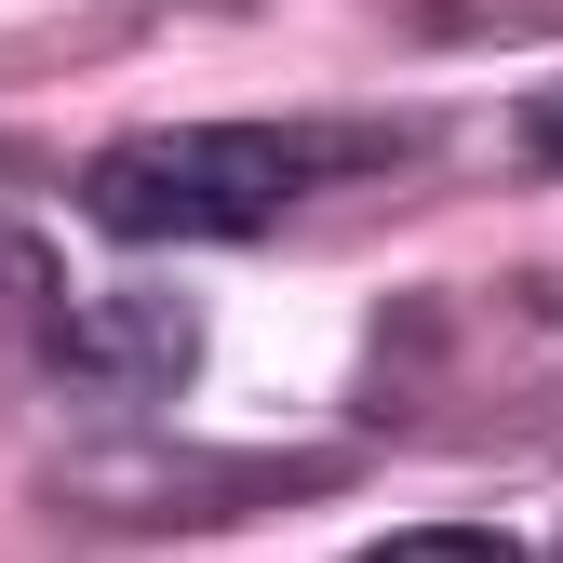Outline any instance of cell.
Here are the masks:
<instances>
[{
  "mask_svg": "<svg viewBox=\"0 0 563 563\" xmlns=\"http://www.w3.org/2000/svg\"><path fill=\"white\" fill-rule=\"evenodd\" d=\"M402 148H416L402 121H349V108H309V121H175V134H121L81 175V216L121 229V242H255V229L296 216V201L389 175Z\"/></svg>",
  "mask_w": 563,
  "mask_h": 563,
  "instance_id": "obj_1",
  "label": "cell"
},
{
  "mask_svg": "<svg viewBox=\"0 0 563 563\" xmlns=\"http://www.w3.org/2000/svg\"><path fill=\"white\" fill-rule=\"evenodd\" d=\"M175 363H188V322H175L162 296L95 309V335H81V376H95V389H121V402H162V389H175Z\"/></svg>",
  "mask_w": 563,
  "mask_h": 563,
  "instance_id": "obj_2",
  "label": "cell"
},
{
  "mask_svg": "<svg viewBox=\"0 0 563 563\" xmlns=\"http://www.w3.org/2000/svg\"><path fill=\"white\" fill-rule=\"evenodd\" d=\"M537 148H550V162H563V95H550V108H537Z\"/></svg>",
  "mask_w": 563,
  "mask_h": 563,
  "instance_id": "obj_3",
  "label": "cell"
}]
</instances>
